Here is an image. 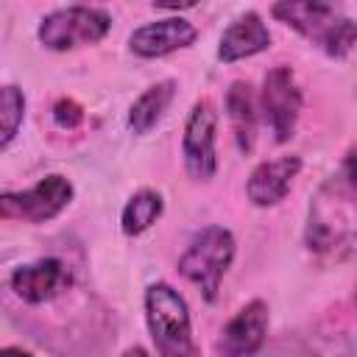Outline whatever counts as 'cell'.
<instances>
[{"label":"cell","mask_w":357,"mask_h":357,"mask_svg":"<svg viewBox=\"0 0 357 357\" xmlns=\"http://www.w3.org/2000/svg\"><path fill=\"white\" fill-rule=\"evenodd\" d=\"M354 151L349 148L340 170H335L310 201L304 243L312 254L343 259L354 248Z\"/></svg>","instance_id":"1"},{"label":"cell","mask_w":357,"mask_h":357,"mask_svg":"<svg viewBox=\"0 0 357 357\" xmlns=\"http://www.w3.org/2000/svg\"><path fill=\"white\" fill-rule=\"evenodd\" d=\"M145 324L162 357H198L192 340V321L184 296L167 282H153L145 287Z\"/></svg>","instance_id":"2"},{"label":"cell","mask_w":357,"mask_h":357,"mask_svg":"<svg viewBox=\"0 0 357 357\" xmlns=\"http://www.w3.org/2000/svg\"><path fill=\"white\" fill-rule=\"evenodd\" d=\"M271 14L298 31L304 39L318 45L326 56L332 59H346L354 47L357 39V25L351 17H340L335 6L329 3H296V0H282L273 3Z\"/></svg>","instance_id":"3"},{"label":"cell","mask_w":357,"mask_h":357,"mask_svg":"<svg viewBox=\"0 0 357 357\" xmlns=\"http://www.w3.org/2000/svg\"><path fill=\"white\" fill-rule=\"evenodd\" d=\"M234 251L237 243L226 226H204L201 231L192 234L184 254L178 257V273L190 284H195L201 296L212 304L218 301L220 282L234 262Z\"/></svg>","instance_id":"4"},{"label":"cell","mask_w":357,"mask_h":357,"mask_svg":"<svg viewBox=\"0 0 357 357\" xmlns=\"http://www.w3.org/2000/svg\"><path fill=\"white\" fill-rule=\"evenodd\" d=\"M112 28V14L98 6H64L42 17L36 36L47 50L64 53L84 45H98Z\"/></svg>","instance_id":"5"},{"label":"cell","mask_w":357,"mask_h":357,"mask_svg":"<svg viewBox=\"0 0 357 357\" xmlns=\"http://www.w3.org/2000/svg\"><path fill=\"white\" fill-rule=\"evenodd\" d=\"M73 181L61 173L39 178L33 187L20 192H0V220L47 223L59 218L73 201Z\"/></svg>","instance_id":"6"},{"label":"cell","mask_w":357,"mask_h":357,"mask_svg":"<svg viewBox=\"0 0 357 357\" xmlns=\"http://www.w3.org/2000/svg\"><path fill=\"white\" fill-rule=\"evenodd\" d=\"M257 106L262 112L268 131L273 134V142H287L296 134L304 95H301L298 81H296V73L287 64H276L265 73L262 95H259Z\"/></svg>","instance_id":"7"},{"label":"cell","mask_w":357,"mask_h":357,"mask_svg":"<svg viewBox=\"0 0 357 357\" xmlns=\"http://www.w3.org/2000/svg\"><path fill=\"white\" fill-rule=\"evenodd\" d=\"M218 109L212 100H195L181 134V156L184 170L192 181H209L218 173Z\"/></svg>","instance_id":"8"},{"label":"cell","mask_w":357,"mask_h":357,"mask_svg":"<svg viewBox=\"0 0 357 357\" xmlns=\"http://www.w3.org/2000/svg\"><path fill=\"white\" fill-rule=\"evenodd\" d=\"M268 304L262 298L248 301L243 310L234 312V318L223 326L220 340H218V351L220 357H257V351L265 343L268 335Z\"/></svg>","instance_id":"9"},{"label":"cell","mask_w":357,"mask_h":357,"mask_svg":"<svg viewBox=\"0 0 357 357\" xmlns=\"http://www.w3.org/2000/svg\"><path fill=\"white\" fill-rule=\"evenodd\" d=\"M70 287V271L59 257H42L14 268L11 290L25 304H45Z\"/></svg>","instance_id":"10"},{"label":"cell","mask_w":357,"mask_h":357,"mask_svg":"<svg viewBox=\"0 0 357 357\" xmlns=\"http://www.w3.org/2000/svg\"><path fill=\"white\" fill-rule=\"evenodd\" d=\"M198 36V28L184 17H165L156 22H145L131 31L128 47L139 59H162L181 47H190Z\"/></svg>","instance_id":"11"},{"label":"cell","mask_w":357,"mask_h":357,"mask_svg":"<svg viewBox=\"0 0 357 357\" xmlns=\"http://www.w3.org/2000/svg\"><path fill=\"white\" fill-rule=\"evenodd\" d=\"M298 173H301V156H293V153L259 162L245 181V195L254 206H262V209L276 206L279 201H284Z\"/></svg>","instance_id":"12"},{"label":"cell","mask_w":357,"mask_h":357,"mask_svg":"<svg viewBox=\"0 0 357 357\" xmlns=\"http://www.w3.org/2000/svg\"><path fill=\"white\" fill-rule=\"evenodd\" d=\"M268 47H271L268 25L262 22V17L257 11H245L237 20H231L229 28L223 31V36L218 42V59L223 64H234V61L251 59Z\"/></svg>","instance_id":"13"},{"label":"cell","mask_w":357,"mask_h":357,"mask_svg":"<svg viewBox=\"0 0 357 357\" xmlns=\"http://www.w3.org/2000/svg\"><path fill=\"white\" fill-rule=\"evenodd\" d=\"M226 117L231 123V134L237 139V148L243 153L254 151L257 142V123H259V106L254 86L248 81H234L226 92Z\"/></svg>","instance_id":"14"},{"label":"cell","mask_w":357,"mask_h":357,"mask_svg":"<svg viewBox=\"0 0 357 357\" xmlns=\"http://www.w3.org/2000/svg\"><path fill=\"white\" fill-rule=\"evenodd\" d=\"M176 98V81L165 78L153 86H148L128 109V128L134 134H151L156 128V123L165 117V112L170 109Z\"/></svg>","instance_id":"15"},{"label":"cell","mask_w":357,"mask_h":357,"mask_svg":"<svg viewBox=\"0 0 357 357\" xmlns=\"http://www.w3.org/2000/svg\"><path fill=\"white\" fill-rule=\"evenodd\" d=\"M162 212H165V198H162V192H156V190H137V192L126 201V206H123V212H120V229H123L128 237H137V234L148 231V229L162 218Z\"/></svg>","instance_id":"16"},{"label":"cell","mask_w":357,"mask_h":357,"mask_svg":"<svg viewBox=\"0 0 357 357\" xmlns=\"http://www.w3.org/2000/svg\"><path fill=\"white\" fill-rule=\"evenodd\" d=\"M25 120V95L17 84L0 86V151L11 145Z\"/></svg>","instance_id":"17"},{"label":"cell","mask_w":357,"mask_h":357,"mask_svg":"<svg viewBox=\"0 0 357 357\" xmlns=\"http://www.w3.org/2000/svg\"><path fill=\"white\" fill-rule=\"evenodd\" d=\"M53 117L61 128H75L81 120H84V109L73 100V98H59L53 103Z\"/></svg>","instance_id":"18"},{"label":"cell","mask_w":357,"mask_h":357,"mask_svg":"<svg viewBox=\"0 0 357 357\" xmlns=\"http://www.w3.org/2000/svg\"><path fill=\"white\" fill-rule=\"evenodd\" d=\"M0 357H33V354L25 349H17V346H6V349H0Z\"/></svg>","instance_id":"19"},{"label":"cell","mask_w":357,"mask_h":357,"mask_svg":"<svg viewBox=\"0 0 357 357\" xmlns=\"http://www.w3.org/2000/svg\"><path fill=\"white\" fill-rule=\"evenodd\" d=\"M123 357H151V354H148L142 346H131V349L123 351Z\"/></svg>","instance_id":"20"}]
</instances>
